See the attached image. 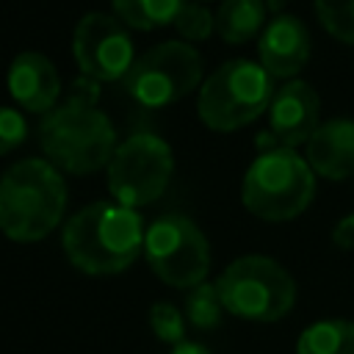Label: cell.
<instances>
[{
	"label": "cell",
	"instance_id": "obj_1",
	"mask_svg": "<svg viewBox=\"0 0 354 354\" xmlns=\"http://www.w3.org/2000/svg\"><path fill=\"white\" fill-rule=\"evenodd\" d=\"M97 83L83 77L64 105L44 113L39 124V147L44 158L66 174H91L111 163L116 133L111 119L97 108Z\"/></svg>",
	"mask_w": 354,
	"mask_h": 354
},
{
	"label": "cell",
	"instance_id": "obj_2",
	"mask_svg": "<svg viewBox=\"0 0 354 354\" xmlns=\"http://www.w3.org/2000/svg\"><path fill=\"white\" fill-rule=\"evenodd\" d=\"M144 221L136 207L119 202H91L64 227L61 243L75 268L91 277L119 274L144 252Z\"/></svg>",
	"mask_w": 354,
	"mask_h": 354
},
{
	"label": "cell",
	"instance_id": "obj_3",
	"mask_svg": "<svg viewBox=\"0 0 354 354\" xmlns=\"http://www.w3.org/2000/svg\"><path fill=\"white\" fill-rule=\"evenodd\" d=\"M66 210V185L47 158H25L0 177V230L17 243L47 238Z\"/></svg>",
	"mask_w": 354,
	"mask_h": 354
},
{
	"label": "cell",
	"instance_id": "obj_4",
	"mask_svg": "<svg viewBox=\"0 0 354 354\" xmlns=\"http://www.w3.org/2000/svg\"><path fill=\"white\" fill-rule=\"evenodd\" d=\"M315 194V171L307 158L288 147L263 149L243 174L241 199L266 221H288L307 210Z\"/></svg>",
	"mask_w": 354,
	"mask_h": 354
},
{
	"label": "cell",
	"instance_id": "obj_5",
	"mask_svg": "<svg viewBox=\"0 0 354 354\" xmlns=\"http://www.w3.org/2000/svg\"><path fill=\"white\" fill-rule=\"evenodd\" d=\"M274 94V77L260 61L254 64L246 58H235L221 64L202 83L196 111L210 130L230 133L246 127L260 113H266Z\"/></svg>",
	"mask_w": 354,
	"mask_h": 354
},
{
	"label": "cell",
	"instance_id": "obj_6",
	"mask_svg": "<svg viewBox=\"0 0 354 354\" xmlns=\"http://www.w3.org/2000/svg\"><path fill=\"white\" fill-rule=\"evenodd\" d=\"M227 313L243 321L271 324L290 313L296 301L293 277L271 257L243 254L232 260L216 279Z\"/></svg>",
	"mask_w": 354,
	"mask_h": 354
},
{
	"label": "cell",
	"instance_id": "obj_7",
	"mask_svg": "<svg viewBox=\"0 0 354 354\" xmlns=\"http://www.w3.org/2000/svg\"><path fill=\"white\" fill-rule=\"evenodd\" d=\"M144 254L155 277L171 288H196L210 271V243L205 232L180 213H166L147 227Z\"/></svg>",
	"mask_w": 354,
	"mask_h": 354
},
{
	"label": "cell",
	"instance_id": "obj_8",
	"mask_svg": "<svg viewBox=\"0 0 354 354\" xmlns=\"http://www.w3.org/2000/svg\"><path fill=\"white\" fill-rule=\"evenodd\" d=\"M105 169L111 196L124 207H141L166 191L174 171V155L160 136L133 133L116 147Z\"/></svg>",
	"mask_w": 354,
	"mask_h": 354
},
{
	"label": "cell",
	"instance_id": "obj_9",
	"mask_svg": "<svg viewBox=\"0 0 354 354\" xmlns=\"http://www.w3.org/2000/svg\"><path fill=\"white\" fill-rule=\"evenodd\" d=\"M202 80V58L188 41H160L136 58L124 77L127 91L144 108H166L191 94Z\"/></svg>",
	"mask_w": 354,
	"mask_h": 354
},
{
	"label": "cell",
	"instance_id": "obj_10",
	"mask_svg": "<svg viewBox=\"0 0 354 354\" xmlns=\"http://www.w3.org/2000/svg\"><path fill=\"white\" fill-rule=\"evenodd\" d=\"M72 53L83 77L94 83L124 80L136 64V47L122 22L111 14H86L72 33Z\"/></svg>",
	"mask_w": 354,
	"mask_h": 354
},
{
	"label": "cell",
	"instance_id": "obj_11",
	"mask_svg": "<svg viewBox=\"0 0 354 354\" xmlns=\"http://www.w3.org/2000/svg\"><path fill=\"white\" fill-rule=\"evenodd\" d=\"M318 94L304 80H288L271 100L268 108V136L260 141H271L266 149L274 147H299L307 144L310 136L318 130Z\"/></svg>",
	"mask_w": 354,
	"mask_h": 354
},
{
	"label": "cell",
	"instance_id": "obj_12",
	"mask_svg": "<svg viewBox=\"0 0 354 354\" xmlns=\"http://www.w3.org/2000/svg\"><path fill=\"white\" fill-rule=\"evenodd\" d=\"M257 53L271 77H293L310 58V33L299 17L279 14L263 28Z\"/></svg>",
	"mask_w": 354,
	"mask_h": 354
},
{
	"label": "cell",
	"instance_id": "obj_13",
	"mask_svg": "<svg viewBox=\"0 0 354 354\" xmlns=\"http://www.w3.org/2000/svg\"><path fill=\"white\" fill-rule=\"evenodd\" d=\"M8 91L28 113H50L61 94V77L41 53H19L8 66Z\"/></svg>",
	"mask_w": 354,
	"mask_h": 354
},
{
	"label": "cell",
	"instance_id": "obj_14",
	"mask_svg": "<svg viewBox=\"0 0 354 354\" xmlns=\"http://www.w3.org/2000/svg\"><path fill=\"white\" fill-rule=\"evenodd\" d=\"M307 163L326 180L354 174V119H329L307 141Z\"/></svg>",
	"mask_w": 354,
	"mask_h": 354
},
{
	"label": "cell",
	"instance_id": "obj_15",
	"mask_svg": "<svg viewBox=\"0 0 354 354\" xmlns=\"http://www.w3.org/2000/svg\"><path fill=\"white\" fill-rule=\"evenodd\" d=\"M266 0H221L216 11V33L227 44H243L263 33Z\"/></svg>",
	"mask_w": 354,
	"mask_h": 354
},
{
	"label": "cell",
	"instance_id": "obj_16",
	"mask_svg": "<svg viewBox=\"0 0 354 354\" xmlns=\"http://www.w3.org/2000/svg\"><path fill=\"white\" fill-rule=\"evenodd\" d=\"M296 354H354V321L324 318L310 324L299 335Z\"/></svg>",
	"mask_w": 354,
	"mask_h": 354
},
{
	"label": "cell",
	"instance_id": "obj_17",
	"mask_svg": "<svg viewBox=\"0 0 354 354\" xmlns=\"http://www.w3.org/2000/svg\"><path fill=\"white\" fill-rule=\"evenodd\" d=\"M116 17L127 28L138 30H152L163 25H174L177 14L188 0H111Z\"/></svg>",
	"mask_w": 354,
	"mask_h": 354
},
{
	"label": "cell",
	"instance_id": "obj_18",
	"mask_svg": "<svg viewBox=\"0 0 354 354\" xmlns=\"http://www.w3.org/2000/svg\"><path fill=\"white\" fill-rule=\"evenodd\" d=\"M221 310H224V304H221L218 288L210 282L191 288L185 296V318L196 329H216L221 321Z\"/></svg>",
	"mask_w": 354,
	"mask_h": 354
},
{
	"label": "cell",
	"instance_id": "obj_19",
	"mask_svg": "<svg viewBox=\"0 0 354 354\" xmlns=\"http://www.w3.org/2000/svg\"><path fill=\"white\" fill-rule=\"evenodd\" d=\"M315 14L332 39L354 44V0H315Z\"/></svg>",
	"mask_w": 354,
	"mask_h": 354
},
{
	"label": "cell",
	"instance_id": "obj_20",
	"mask_svg": "<svg viewBox=\"0 0 354 354\" xmlns=\"http://www.w3.org/2000/svg\"><path fill=\"white\" fill-rule=\"evenodd\" d=\"M174 28L183 39L188 41H202L216 30V14H210L205 6H199L196 0H188L183 6V11L174 19Z\"/></svg>",
	"mask_w": 354,
	"mask_h": 354
},
{
	"label": "cell",
	"instance_id": "obj_21",
	"mask_svg": "<svg viewBox=\"0 0 354 354\" xmlns=\"http://www.w3.org/2000/svg\"><path fill=\"white\" fill-rule=\"evenodd\" d=\"M149 329L163 340V343H183L185 340V321H183V313L169 304V301H158L149 307Z\"/></svg>",
	"mask_w": 354,
	"mask_h": 354
},
{
	"label": "cell",
	"instance_id": "obj_22",
	"mask_svg": "<svg viewBox=\"0 0 354 354\" xmlns=\"http://www.w3.org/2000/svg\"><path fill=\"white\" fill-rule=\"evenodd\" d=\"M28 136V124L25 116L17 108H6L0 105V155L17 149Z\"/></svg>",
	"mask_w": 354,
	"mask_h": 354
},
{
	"label": "cell",
	"instance_id": "obj_23",
	"mask_svg": "<svg viewBox=\"0 0 354 354\" xmlns=\"http://www.w3.org/2000/svg\"><path fill=\"white\" fill-rule=\"evenodd\" d=\"M332 241L337 249H354V213H348L346 218H340L332 230Z\"/></svg>",
	"mask_w": 354,
	"mask_h": 354
},
{
	"label": "cell",
	"instance_id": "obj_24",
	"mask_svg": "<svg viewBox=\"0 0 354 354\" xmlns=\"http://www.w3.org/2000/svg\"><path fill=\"white\" fill-rule=\"evenodd\" d=\"M171 354H210L205 346H199V343H191V340H183V343H177V346H171Z\"/></svg>",
	"mask_w": 354,
	"mask_h": 354
},
{
	"label": "cell",
	"instance_id": "obj_25",
	"mask_svg": "<svg viewBox=\"0 0 354 354\" xmlns=\"http://www.w3.org/2000/svg\"><path fill=\"white\" fill-rule=\"evenodd\" d=\"M268 3H282V0H268Z\"/></svg>",
	"mask_w": 354,
	"mask_h": 354
}]
</instances>
